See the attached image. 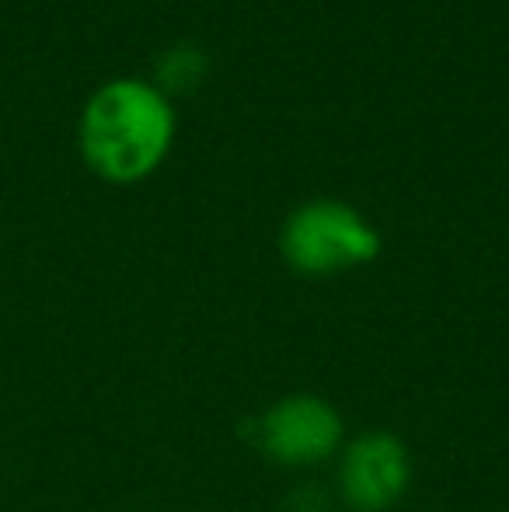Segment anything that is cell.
I'll use <instances>...</instances> for the list:
<instances>
[{"label": "cell", "instance_id": "obj_2", "mask_svg": "<svg viewBox=\"0 0 509 512\" xmlns=\"http://www.w3.org/2000/svg\"><path fill=\"white\" fill-rule=\"evenodd\" d=\"M279 251L304 276H335L381 255V234L349 203L314 199L286 216Z\"/></svg>", "mask_w": 509, "mask_h": 512}, {"label": "cell", "instance_id": "obj_4", "mask_svg": "<svg viewBox=\"0 0 509 512\" xmlns=\"http://www.w3.org/2000/svg\"><path fill=\"white\" fill-rule=\"evenodd\" d=\"M408 485V453L394 436L370 432L349 446L342 460V492L363 512H381L401 499Z\"/></svg>", "mask_w": 509, "mask_h": 512}, {"label": "cell", "instance_id": "obj_1", "mask_svg": "<svg viewBox=\"0 0 509 512\" xmlns=\"http://www.w3.org/2000/svg\"><path fill=\"white\" fill-rule=\"evenodd\" d=\"M77 143L84 164L102 182H143L161 168L175 143V105L150 81L119 77L88 98Z\"/></svg>", "mask_w": 509, "mask_h": 512}, {"label": "cell", "instance_id": "obj_5", "mask_svg": "<svg viewBox=\"0 0 509 512\" xmlns=\"http://www.w3.org/2000/svg\"><path fill=\"white\" fill-rule=\"evenodd\" d=\"M206 74H210V60H206L203 49L192 46V42H175V46L157 56V70L150 84L157 91H164L168 98L189 95V91H196L206 81Z\"/></svg>", "mask_w": 509, "mask_h": 512}, {"label": "cell", "instance_id": "obj_3", "mask_svg": "<svg viewBox=\"0 0 509 512\" xmlns=\"http://www.w3.org/2000/svg\"><path fill=\"white\" fill-rule=\"evenodd\" d=\"M342 422L321 398L293 394L262 418V446L279 464H318L339 446Z\"/></svg>", "mask_w": 509, "mask_h": 512}]
</instances>
